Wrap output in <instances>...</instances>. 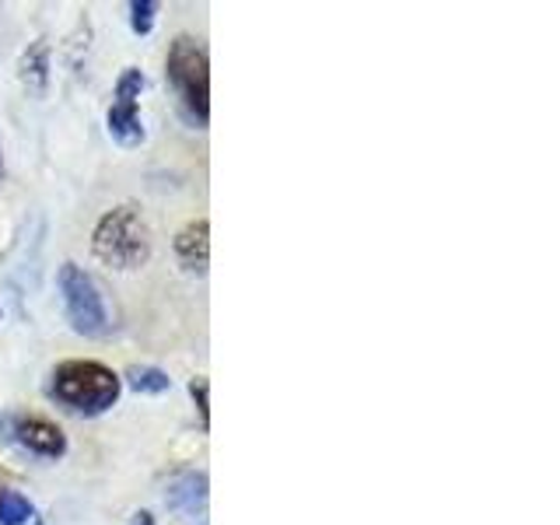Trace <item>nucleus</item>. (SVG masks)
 <instances>
[{"label": "nucleus", "mask_w": 560, "mask_h": 525, "mask_svg": "<svg viewBox=\"0 0 560 525\" xmlns=\"http://www.w3.org/2000/svg\"><path fill=\"white\" fill-rule=\"evenodd\" d=\"M95 256L113 270H137L151 259V235L137 207L109 210L92 235Z\"/></svg>", "instance_id": "1"}, {"label": "nucleus", "mask_w": 560, "mask_h": 525, "mask_svg": "<svg viewBox=\"0 0 560 525\" xmlns=\"http://www.w3.org/2000/svg\"><path fill=\"white\" fill-rule=\"evenodd\" d=\"M52 396L78 413H102L119 399V375L98 361H67L52 372Z\"/></svg>", "instance_id": "2"}, {"label": "nucleus", "mask_w": 560, "mask_h": 525, "mask_svg": "<svg viewBox=\"0 0 560 525\" xmlns=\"http://www.w3.org/2000/svg\"><path fill=\"white\" fill-rule=\"evenodd\" d=\"M165 74H168V84L179 92L186 109L200 122H207L210 119V63H207V49L192 39V35H179V39L168 46Z\"/></svg>", "instance_id": "3"}, {"label": "nucleus", "mask_w": 560, "mask_h": 525, "mask_svg": "<svg viewBox=\"0 0 560 525\" xmlns=\"http://www.w3.org/2000/svg\"><path fill=\"white\" fill-rule=\"evenodd\" d=\"M60 294H63L67 323L74 326V332H81V337H102V332L109 329V312H105L102 291L78 262H63Z\"/></svg>", "instance_id": "4"}, {"label": "nucleus", "mask_w": 560, "mask_h": 525, "mask_svg": "<svg viewBox=\"0 0 560 525\" xmlns=\"http://www.w3.org/2000/svg\"><path fill=\"white\" fill-rule=\"evenodd\" d=\"M140 92H144V74L137 67H127L116 81V98L109 105V133L122 148H137L144 140V122L137 109Z\"/></svg>", "instance_id": "5"}, {"label": "nucleus", "mask_w": 560, "mask_h": 525, "mask_svg": "<svg viewBox=\"0 0 560 525\" xmlns=\"http://www.w3.org/2000/svg\"><path fill=\"white\" fill-rule=\"evenodd\" d=\"M18 442H22L25 448L46 455V459H60V455L67 452V438L57 424H49V420L43 417H25L18 420Z\"/></svg>", "instance_id": "6"}, {"label": "nucleus", "mask_w": 560, "mask_h": 525, "mask_svg": "<svg viewBox=\"0 0 560 525\" xmlns=\"http://www.w3.org/2000/svg\"><path fill=\"white\" fill-rule=\"evenodd\" d=\"M175 253L186 262L189 270H207L210 259V224L207 221H192L186 224L179 235H175Z\"/></svg>", "instance_id": "7"}, {"label": "nucleus", "mask_w": 560, "mask_h": 525, "mask_svg": "<svg viewBox=\"0 0 560 525\" xmlns=\"http://www.w3.org/2000/svg\"><path fill=\"white\" fill-rule=\"evenodd\" d=\"M168 504L183 515H197L207 504V477L203 472H186L168 487Z\"/></svg>", "instance_id": "8"}, {"label": "nucleus", "mask_w": 560, "mask_h": 525, "mask_svg": "<svg viewBox=\"0 0 560 525\" xmlns=\"http://www.w3.org/2000/svg\"><path fill=\"white\" fill-rule=\"evenodd\" d=\"M22 81L35 95L46 92V84H49V46L46 43L28 46V52L22 57Z\"/></svg>", "instance_id": "9"}, {"label": "nucleus", "mask_w": 560, "mask_h": 525, "mask_svg": "<svg viewBox=\"0 0 560 525\" xmlns=\"http://www.w3.org/2000/svg\"><path fill=\"white\" fill-rule=\"evenodd\" d=\"M130 385L137 393H144V396H162L172 389V378L162 372V368H130Z\"/></svg>", "instance_id": "10"}, {"label": "nucleus", "mask_w": 560, "mask_h": 525, "mask_svg": "<svg viewBox=\"0 0 560 525\" xmlns=\"http://www.w3.org/2000/svg\"><path fill=\"white\" fill-rule=\"evenodd\" d=\"M32 515H35L32 501L18 494V490H4L0 494V525H25Z\"/></svg>", "instance_id": "11"}, {"label": "nucleus", "mask_w": 560, "mask_h": 525, "mask_svg": "<svg viewBox=\"0 0 560 525\" xmlns=\"http://www.w3.org/2000/svg\"><path fill=\"white\" fill-rule=\"evenodd\" d=\"M154 11H158L154 0H133V4H130L133 32H137V35H148V32H151V25H154Z\"/></svg>", "instance_id": "12"}, {"label": "nucleus", "mask_w": 560, "mask_h": 525, "mask_svg": "<svg viewBox=\"0 0 560 525\" xmlns=\"http://www.w3.org/2000/svg\"><path fill=\"white\" fill-rule=\"evenodd\" d=\"M189 393H192V399H197L200 420H203V428H207V424H210V407H207V378H192V382H189Z\"/></svg>", "instance_id": "13"}, {"label": "nucleus", "mask_w": 560, "mask_h": 525, "mask_svg": "<svg viewBox=\"0 0 560 525\" xmlns=\"http://www.w3.org/2000/svg\"><path fill=\"white\" fill-rule=\"evenodd\" d=\"M133 525H154V518H151V515H148V512H140V515H137V522H133Z\"/></svg>", "instance_id": "14"}, {"label": "nucleus", "mask_w": 560, "mask_h": 525, "mask_svg": "<svg viewBox=\"0 0 560 525\" xmlns=\"http://www.w3.org/2000/svg\"><path fill=\"white\" fill-rule=\"evenodd\" d=\"M0 172H4V158H0Z\"/></svg>", "instance_id": "15"}]
</instances>
